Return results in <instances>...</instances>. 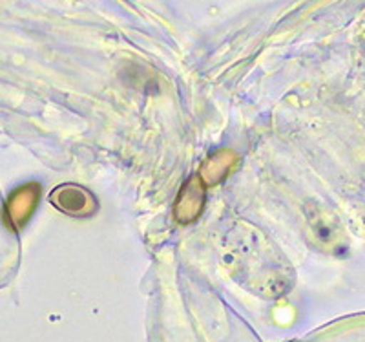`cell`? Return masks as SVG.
<instances>
[{
  "label": "cell",
  "instance_id": "obj_1",
  "mask_svg": "<svg viewBox=\"0 0 365 342\" xmlns=\"http://www.w3.org/2000/svg\"><path fill=\"white\" fill-rule=\"evenodd\" d=\"M38 198V188L34 187V183L29 185V187L19 188L8 201V214L9 220L15 227L24 226L26 218L31 214L34 211L35 200Z\"/></svg>",
  "mask_w": 365,
  "mask_h": 342
}]
</instances>
